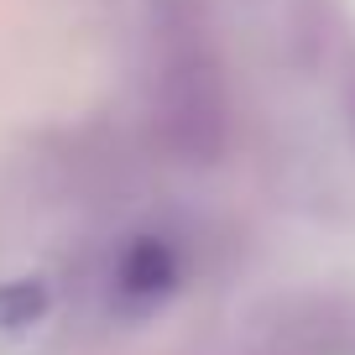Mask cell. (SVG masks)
<instances>
[{"label": "cell", "mask_w": 355, "mask_h": 355, "mask_svg": "<svg viewBox=\"0 0 355 355\" xmlns=\"http://www.w3.org/2000/svg\"><path fill=\"white\" fill-rule=\"evenodd\" d=\"M173 288H178V251L167 241H157V235H141L115 266V293L131 309H152Z\"/></svg>", "instance_id": "obj_1"}, {"label": "cell", "mask_w": 355, "mask_h": 355, "mask_svg": "<svg viewBox=\"0 0 355 355\" xmlns=\"http://www.w3.org/2000/svg\"><path fill=\"white\" fill-rule=\"evenodd\" d=\"M47 313V282L42 277H16L0 282V334H21Z\"/></svg>", "instance_id": "obj_2"}]
</instances>
